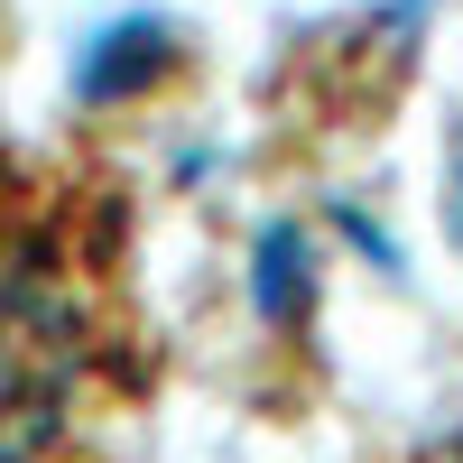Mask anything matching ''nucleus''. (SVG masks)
<instances>
[{
	"mask_svg": "<svg viewBox=\"0 0 463 463\" xmlns=\"http://www.w3.org/2000/svg\"><path fill=\"white\" fill-rule=\"evenodd\" d=\"M148 343L121 176L0 139V463H102L148 408Z\"/></svg>",
	"mask_w": 463,
	"mask_h": 463,
	"instance_id": "f257e3e1",
	"label": "nucleus"
},
{
	"mask_svg": "<svg viewBox=\"0 0 463 463\" xmlns=\"http://www.w3.org/2000/svg\"><path fill=\"white\" fill-rule=\"evenodd\" d=\"M408 463H463V417H445V427H436L427 445H417Z\"/></svg>",
	"mask_w": 463,
	"mask_h": 463,
	"instance_id": "f03ea898",
	"label": "nucleus"
}]
</instances>
